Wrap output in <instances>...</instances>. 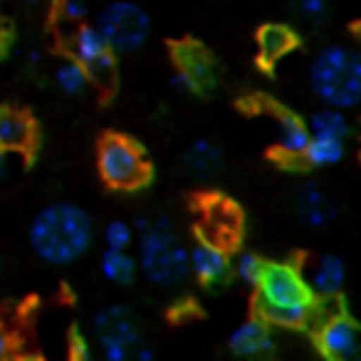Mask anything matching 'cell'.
Instances as JSON below:
<instances>
[{
  "instance_id": "cell-1",
  "label": "cell",
  "mask_w": 361,
  "mask_h": 361,
  "mask_svg": "<svg viewBox=\"0 0 361 361\" xmlns=\"http://www.w3.org/2000/svg\"><path fill=\"white\" fill-rule=\"evenodd\" d=\"M27 243L45 265L67 267L90 252L94 243V221L80 203L52 201L32 216Z\"/></svg>"
},
{
  "instance_id": "cell-2",
  "label": "cell",
  "mask_w": 361,
  "mask_h": 361,
  "mask_svg": "<svg viewBox=\"0 0 361 361\" xmlns=\"http://www.w3.org/2000/svg\"><path fill=\"white\" fill-rule=\"evenodd\" d=\"M134 231L139 270L151 285L161 290H173L191 277L188 245L169 216L146 213L134 221Z\"/></svg>"
},
{
  "instance_id": "cell-3",
  "label": "cell",
  "mask_w": 361,
  "mask_h": 361,
  "mask_svg": "<svg viewBox=\"0 0 361 361\" xmlns=\"http://www.w3.org/2000/svg\"><path fill=\"white\" fill-rule=\"evenodd\" d=\"M255 290L257 314L280 329H300L310 324L317 297L307 285L305 270L295 262H265Z\"/></svg>"
},
{
  "instance_id": "cell-4",
  "label": "cell",
  "mask_w": 361,
  "mask_h": 361,
  "mask_svg": "<svg viewBox=\"0 0 361 361\" xmlns=\"http://www.w3.org/2000/svg\"><path fill=\"white\" fill-rule=\"evenodd\" d=\"M307 87L319 104L351 111L361 106V50L349 42H326L307 65Z\"/></svg>"
},
{
  "instance_id": "cell-5",
  "label": "cell",
  "mask_w": 361,
  "mask_h": 361,
  "mask_svg": "<svg viewBox=\"0 0 361 361\" xmlns=\"http://www.w3.org/2000/svg\"><path fill=\"white\" fill-rule=\"evenodd\" d=\"M97 173L111 191H139L151 178V161L134 139L106 134L97 146Z\"/></svg>"
},
{
  "instance_id": "cell-6",
  "label": "cell",
  "mask_w": 361,
  "mask_h": 361,
  "mask_svg": "<svg viewBox=\"0 0 361 361\" xmlns=\"http://www.w3.org/2000/svg\"><path fill=\"white\" fill-rule=\"evenodd\" d=\"M90 341L104 361H129L146 341L139 317L124 305H106L92 317Z\"/></svg>"
},
{
  "instance_id": "cell-7",
  "label": "cell",
  "mask_w": 361,
  "mask_h": 361,
  "mask_svg": "<svg viewBox=\"0 0 361 361\" xmlns=\"http://www.w3.org/2000/svg\"><path fill=\"white\" fill-rule=\"evenodd\" d=\"M94 25L114 55H131L141 50L151 35V18L136 0H109L97 13Z\"/></svg>"
},
{
  "instance_id": "cell-8",
  "label": "cell",
  "mask_w": 361,
  "mask_h": 361,
  "mask_svg": "<svg viewBox=\"0 0 361 361\" xmlns=\"http://www.w3.org/2000/svg\"><path fill=\"white\" fill-rule=\"evenodd\" d=\"M314 344L329 361H361V326L346 312L324 317L317 326Z\"/></svg>"
},
{
  "instance_id": "cell-9",
  "label": "cell",
  "mask_w": 361,
  "mask_h": 361,
  "mask_svg": "<svg viewBox=\"0 0 361 361\" xmlns=\"http://www.w3.org/2000/svg\"><path fill=\"white\" fill-rule=\"evenodd\" d=\"M70 55L80 60L90 70L94 85H109L114 77V52L106 45L104 35L94 23H80L72 27L70 35Z\"/></svg>"
},
{
  "instance_id": "cell-10",
  "label": "cell",
  "mask_w": 361,
  "mask_h": 361,
  "mask_svg": "<svg viewBox=\"0 0 361 361\" xmlns=\"http://www.w3.org/2000/svg\"><path fill=\"white\" fill-rule=\"evenodd\" d=\"M188 267L193 280L206 290L226 285L233 275V260L228 250L208 238H198L193 245H188Z\"/></svg>"
},
{
  "instance_id": "cell-11",
  "label": "cell",
  "mask_w": 361,
  "mask_h": 361,
  "mask_svg": "<svg viewBox=\"0 0 361 361\" xmlns=\"http://www.w3.org/2000/svg\"><path fill=\"white\" fill-rule=\"evenodd\" d=\"M213 62L201 45H178L176 50V72L171 77L173 90L183 94H203L213 87Z\"/></svg>"
},
{
  "instance_id": "cell-12",
  "label": "cell",
  "mask_w": 361,
  "mask_h": 361,
  "mask_svg": "<svg viewBox=\"0 0 361 361\" xmlns=\"http://www.w3.org/2000/svg\"><path fill=\"white\" fill-rule=\"evenodd\" d=\"M292 208L295 216L307 228H324L336 218L334 201L317 180H302L292 193Z\"/></svg>"
},
{
  "instance_id": "cell-13",
  "label": "cell",
  "mask_w": 361,
  "mask_h": 361,
  "mask_svg": "<svg viewBox=\"0 0 361 361\" xmlns=\"http://www.w3.org/2000/svg\"><path fill=\"white\" fill-rule=\"evenodd\" d=\"M305 277L317 300H334L346 285V265L334 252H319L307 265Z\"/></svg>"
},
{
  "instance_id": "cell-14",
  "label": "cell",
  "mask_w": 361,
  "mask_h": 361,
  "mask_svg": "<svg viewBox=\"0 0 361 361\" xmlns=\"http://www.w3.org/2000/svg\"><path fill=\"white\" fill-rule=\"evenodd\" d=\"M228 349L235 356H267L275 349V334H272V324L267 319H262L260 314L250 317V319L240 322L238 326H233L228 334Z\"/></svg>"
},
{
  "instance_id": "cell-15",
  "label": "cell",
  "mask_w": 361,
  "mask_h": 361,
  "mask_svg": "<svg viewBox=\"0 0 361 361\" xmlns=\"http://www.w3.org/2000/svg\"><path fill=\"white\" fill-rule=\"evenodd\" d=\"M312 134L307 119L295 111H277L275 114V146L285 159H302Z\"/></svg>"
},
{
  "instance_id": "cell-16",
  "label": "cell",
  "mask_w": 361,
  "mask_h": 361,
  "mask_svg": "<svg viewBox=\"0 0 361 361\" xmlns=\"http://www.w3.org/2000/svg\"><path fill=\"white\" fill-rule=\"evenodd\" d=\"M35 141V124L23 109L0 106V144L8 151H27Z\"/></svg>"
},
{
  "instance_id": "cell-17",
  "label": "cell",
  "mask_w": 361,
  "mask_h": 361,
  "mask_svg": "<svg viewBox=\"0 0 361 361\" xmlns=\"http://www.w3.org/2000/svg\"><path fill=\"white\" fill-rule=\"evenodd\" d=\"M180 164L193 178H211L223 166V149L213 139H193L180 156Z\"/></svg>"
},
{
  "instance_id": "cell-18",
  "label": "cell",
  "mask_w": 361,
  "mask_h": 361,
  "mask_svg": "<svg viewBox=\"0 0 361 361\" xmlns=\"http://www.w3.org/2000/svg\"><path fill=\"white\" fill-rule=\"evenodd\" d=\"M295 42H297V37L290 27L270 23V25H265L260 32H257V60H260L265 67L277 65V62L285 60V57L290 55Z\"/></svg>"
},
{
  "instance_id": "cell-19",
  "label": "cell",
  "mask_w": 361,
  "mask_h": 361,
  "mask_svg": "<svg viewBox=\"0 0 361 361\" xmlns=\"http://www.w3.org/2000/svg\"><path fill=\"white\" fill-rule=\"evenodd\" d=\"M99 272L106 282L111 285H131L139 275V260L129 250H121V247H104L99 255Z\"/></svg>"
},
{
  "instance_id": "cell-20",
  "label": "cell",
  "mask_w": 361,
  "mask_h": 361,
  "mask_svg": "<svg viewBox=\"0 0 361 361\" xmlns=\"http://www.w3.org/2000/svg\"><path fill=\"white\" fill-rule=\"evenodd\" d=\"M52 82H55L57 90H60L62 94H67V97L87 94V92H90V87L94 85V82H92L90 70H87L80 60H75L72 55L65 57V60H60L55 65V70H52Z\"/></svg>"
},
{
  "instance_id": "cell-21",
  "label": "cell",
  "mask_w": 361,
  "mask_h": 361,
  "mask_svg": "<svg viewBox=\"0 0 361 361\" xmlns=\"http://www.w3.org/2000/svg\"><path fill=\"white\" fill-rule=\"evenodd\" d=\"M307 126H310L312 136H324V139H341L346 141L351 134L349 116L344 109H336V106L322 104L319 109H314L307 116Z\"/></svg>"
},
{
  "instance_id": "cell-22",
  "label": "cell",
  "mask_w": 361,
  "mask_h": 361,
  "mask_svg": "<svg viewBox=\"0 0 361 361\" xmlns=\"http://www.w3.org/2000/svg\"><path fill=\"white\" fill-rule=\"evenodd\" d=\"M346 156V141L341 139H324V136H312L310 144H307L302 161H305L310 169H334L344 161Z\"/></svg>"
},
{
  "instance_id": "cell-23",
  "label": "cell",
  "mask_w": 361,
  "mask_h": 361,
  "mask_svg": "<svg viewBox=\"0 0 361 361\" xmlns=\"http://www.w3.org/2000/svg\"><path fill=\"white\" fill-rule=\"evenodd\" d=\"M102 240L104 247H121V250H129L136 243V231L134 223L124 221V218H111L109 223L102 231Z\"/></svg>"
},
{
  "instance_id": "cell-24",
  "label": "cell",
  "mask_w": 361,
  "mask_h": 361,
  "mask_svg": "<svg viewBox=\"0 0 361 361\" xmlns=\"http://www.w3.org/2000/svg\"><path fill=\"white\" fill-rule=\"evenodd\" d=\"M265 262L267 260H262L260 255L245 250V252H240L235 260H233V275H235L243 285L255 287L257 280H260V275H262V270H265Z\"/></svg>"
},
{
  "instance_id": "cell-25",
  "label": "cell",
  "mask_w": 361,
  "mask_h": 361,
  "mask_svg": "<svg viewBox=\"0 0 361 361\" xmlns=\"http://www.w3.org/2000/svg\"><path fill=\"white\" fill-rule=\"evenodd\" d=\"M292 11L305 23H322L331 11V0H292Z\"/></svg>"
},
{
  "instance_id": "cell-26",
  "label": "cell",
  "mask_w": 361,
  "mask_h": 361,
  "mask_svg": "<svg viewBox=\"0 0 361 361\" xmlns=\"http://www.w3.org/2000/svg\"><path fill=\"white\" fill-rule=\"evenodd\" d=\"M57 16L65 25H80V23L87 20L90 16V3L87 0H60L57 3Z\"/></svg>"
},
{
  "instance_id": "cell-27",
  "label": "cell",
  "mask_w": 361,
  "mask_h": 361,
  "mask_svg": "<svg viewBox=\"0 0 361 361\" xmlns=\"http://www.w3.org/2000/svg\"><path fill=\"white\" fill-rule=\"evenodd\" d=\"M11 351H13V336L6 326L0 324V359H8Z\"/></svg>"
},
{
  "instance_id": "cell-28",
  "label": "cell",
  "mask_w": 361,
  "mask_h": 361,
  "mask_svg": "<svg viewBox=\"0 0 361 361\" xmlns=\"http://www.w3.org/2000/svg\"><path fill=\"white\" fill-rule=\"evenodd\" d=\"M154 356H156V351L149 341H144V344L134 351V361H154Z\"/></svg>"
},
{
  "instance_id": "cell-29",
  "label": "cell",
  "mask_w": 361,
  "mask_h": 361,
  "mask_svg": "<svg viewBox=\"0 0 361 361\" xmlns=\"http://www.w3.org/2000/svg\"><path fill=\"white\" fill-rule=\"evenodd\" d=\"M8 154H11V151L0 144V173H3V171H6V166H8Z\"/></svg>"
},
{
  "instance_id": "cell-30",
  "label": "cell",
  "mask_w": 361,
  "mask_h": 361,
  "mask_svg": "<svg viewBox=\"0 0 361 361\" xmlns=\"http://www.w3.org/2000/svg\"><path fill=\"white\" fill-rule=\"evenodd\" d=\"M16 3H23V6H37L42 0H16Z\"/></svg>"
}]
</instances>
